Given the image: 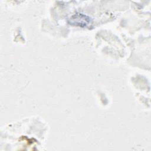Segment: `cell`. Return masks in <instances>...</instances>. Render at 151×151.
Returning a JSON list of instances; mask_svg holds the SVG:
<instances>
[{
	"instance_id": "cell-1",
	"label": "cell",
	"mask_w": 151,
	"mask_h": 151,
	"mask_svg": "<svg viewBox=\"0 0 151 151\" xmlns=\"http://www.w3.org/2000/svg\"><path fill=\"white\" fill-rule=\"evenodd\" d=\"M69 24L80 27H90L92 24L91 18L81 13H76L73 15L68 20Z\"/></svg>"
}]
</instances>
